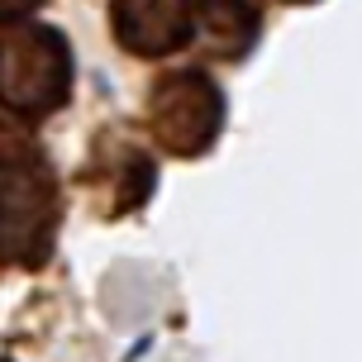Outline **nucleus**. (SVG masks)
<instances>
[{
	"mask_svg": "<svg viewBox=\"0 0 362 362\" xmlns=\"http://www.w3.org/2000/svg\"><path fill=\"white\" fill-rule=\"evenodd\" d=\"M119 38L134 53H172L177 43H186V10L177 5H119Z\"/></svg>",
	"mask_w": 362,
	"mask_h": 362,
	"instance_id": "obj_4",
	"label": "nucleus"
},
{
	"mask_svg": "<svg viewBox=\"0 0 362 362\" xmlns=\"http://www.w3.org/2000/svg\"><path fill=\"white\" fill-rule=\"evenodd\" d=\"M67 86H72V53L53 29L24 24L0 38V105L5 110L38 119L62 105Z\"/></svg>",
	"mask_w": 362,
	"mask_h": 362,
	"instance_id": "obj_2",
	"label": "nucleus"
},
{
	"mask_svg": "<svg viewBox=\"0 0 362 362\" xmlns=\"http://www.w3.org/2000/svg\"><path fill=\"white\" fill-rule=\"evenodd\" d=\"M153 124L167 139V148L177 153H200L215 139L219 124V95L200 72L186 76H167L163 86L153 90Z\"/></svg>",
	"mask_w": 362,
	"mask_h": 362,
	"instance_id": "obj_3",
	"label": "nucleus"
},
{
	"mask_svg": "<svg viewBox=\"0 0 362 362\" xmlns=\"http://www.w3.org/2000/svg\"><path fill=\"white\" fill-rule=\"evenodd\" d=\"M57 191L34 148L0 139V262H38L53 243Z\"/></svg>",
	"mask_w": 362,
	"mask_h": 362,
	"instance_id": "obj_1",
	"label": "nucleus"
}]
</instances>
